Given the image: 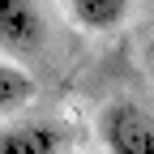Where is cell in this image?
<instances>
[{
  "mask_svg": "<svg viewBox=\"0 0 154 154\" xmlns=\"http://www.w3.org/2000/svg\"><path fill=\"white\" fill-rule=\"evenodd\" d=\"M99 141L107 154H154V116L133 99H116L99 111Z\"/></svg>",
  "mask_w": 154,
  "mask_h": 154,
  "instance_id": "obj_1",
  "label": "cell"
},
{
  "mask_svg": "<svg viewBox=\"0 0 154 154\" xmlns=\"http://www.w3.org/2000/svg\"><path fill=\"white\" fill-rule=\"evenodd\" d=\"M60 128L56 124H0V154H56Z\"/></svg>",
  "mask_w": 154,
  "mask_h": 154,
  "instance_id": "obj_3",
  "label": "cell"
},
{
  "mask_svg": "<svg viewBox=\"0 0 154 154\" xmlns=\"http://www.w3.org/2000/svg\"><path fill=\"white\" fill-rule=\"evenodd\" d=\"M0 47L13 56H30L43 47V17L34 0H0Z\"/></svg>",
  "mask_w": 154,
  "mask_h": 154,
  "instance_id": "obj_2",
  "label": "cell"
},
{
  "mask_svg": "<svg viewBox=\"0 0 154 154\" xmlns=\"http://www.w3.org/2000/svg\"><path fill=\"white\" fill-rule=\"evenodd\" d=\"M69 13L86 30H111L128 17V0H69Z\"/></svg>",
  "mask_w": 154,
  "mask_h": 154,
  "instance_id": "obj_5",
  "label": "cell"
},
{
  "mask_svg": "<svg viewBox=\"0 0 154 154\" xmlns=\"http://www.w3.org/2000/svg\"><path fill=\"white\" fill-rule=\"evenodd\" d=\"M30 99H34V77L22 64L0 60V120H5V116H17Z\"/></svg>",
  "mask_w": 154,
  "mask_h": 154,
  "instance_id": "obj_4",
  "label": "cell"
}]
</instances>
